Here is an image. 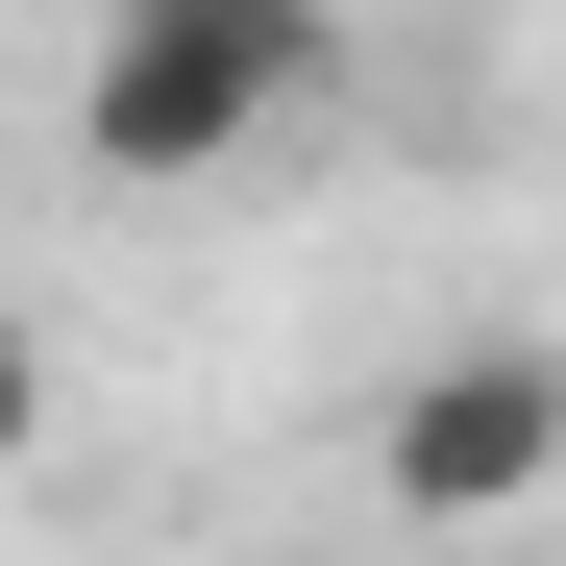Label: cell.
I'll list each match as a JSON object with an SVG mask.
<instances>
[{
	"mask_svg": "<svg viewBox=\"0 0 566 566\" xmlns=\"http://www.w3.org/2000/svg\"><path fill=\"white\" fill-rule=\"evenodd\" d=\"M321 99V0H99V74H74V148L124 198H198L271 124Z\"/></svg>",
	"mask_w": 566,
	"mask_h": 566,
	"instance_id": "obj_1",
	"label": "cell"
},
{
	"mask_svg": "<svg viewBox=\"0 0 566 566\" xmlns=\"http://www.w3.org/2000/svg\"><path fill=\"white\" fill-rule=\"evenodd\" d=\"M0 468H50V345L0 321Z\"/></svg>",
	"mask_w": 566,
	"mask_h": 566,
	"instance_id": "obj_3",
	"label": "cell"
},
{
	"mask_svg": "<svg viewBox=\"0 0 566 566\" xmlns=\"http://www.w3.org/2000/svg\"><path fill=\"white\" fill-rule=\"evenodd\" d=\"M369 493H395L419 542H493V517H542L566 493V369L542 345H443L395 419H369Z\"/></svg>",
	"mask_w": 566,
	"mask_h": 566,
	"instance_id": "obj_2",
	"label": "cell"
}]
</instances>
